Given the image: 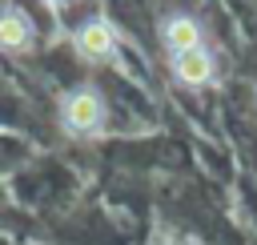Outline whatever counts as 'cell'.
<instances>
[{
    "instance_id": "cell-3",
    "label": "cell",
    "mask_w": 257,
    "mask_h": 245,
    "mask_svg": "<svg viewBox=\"0 0 257 245\" xmlns=\"http://www.w3.org/2000/svg\"><path fill=\"white\" fill-rule=\"evenodd\" d=\"M173 72H177L181 84H209L213 80V56H209V48L197 44L189 52H177L173 56Z\"/></svg>"
},
{
    "instance_id": "cell-2",
    "label": "cell",
    "mask_w": 257,
    "mask_h": 245,
    "mask_svg": "<svg viewBox=\"0 0 257 245\" xmlns=\"http://www.w3.org/2000/svg\"><path fill=\"white\" fill-rule=\"evenodd\" d=\"M76 48H80V56H88V60H108V56L116 52V32H112V24H108V20H88V24L76 32Z\"/></svg>"
},
{
    "instance_id": "cell-5",
    "label": "cell",
    "mask_w": 257,
    "mask_h": 245,
    "mask_svg": "<svg viewBox=\"0 0 257 245\" xmlns=\"http://www.w3.org/2000/svg\"><path fill=\"white\" fill-rule=\"evenodd\" d=\"M165 44H169L173 56L197 48V44H201V28H197V20H189V16H173V20L165 24Z\"/></svg>"
},
{
    "instance_id": "cell-1",
    "label": "cell",
    "mask_w": 257,
    "mask_h": 245,
    "mask_svg": "<svg viewBox=\"0 0 257 245\" xmlns=\"http://www.w3.org/2000/svg\"><path fill=\"white\" fill-rule=\"evenodd\" d=\"M64 125H68V133H76V137L96 133V129L104 125V100H100L92 88H76V92L64 100Z\"/></svg>"
},
{
    "instance_id": "cell-6",
    "label": "cell",
    "mask_w": 257,
    "mask_h": 245,
    "mask_svg": "<svg viewBox=\"0 0 257 245\" xmlns=\"http://www.w3.org/2000/svg\"><path fill=\"white\" fill-rule=\"evenodd\" d=\"M48 4H64V0H48Z\"/></svg>"
},
{
    "instance_id": "cell-4",
    "label": "cell",
    "mask_w": 257,
    "mask_h": 245,
    "mask_svg": "<svg viewBox=\"0 0 257 245\" xmlns=\"http://www.w3.org/2000/svg\"><path fill=\"white\" fill-rule=\"evenodd\" d=\"M32 44V20L20 8H4L0 12V48L4 52H24Z\"/></svg>"
}]
</instances>
